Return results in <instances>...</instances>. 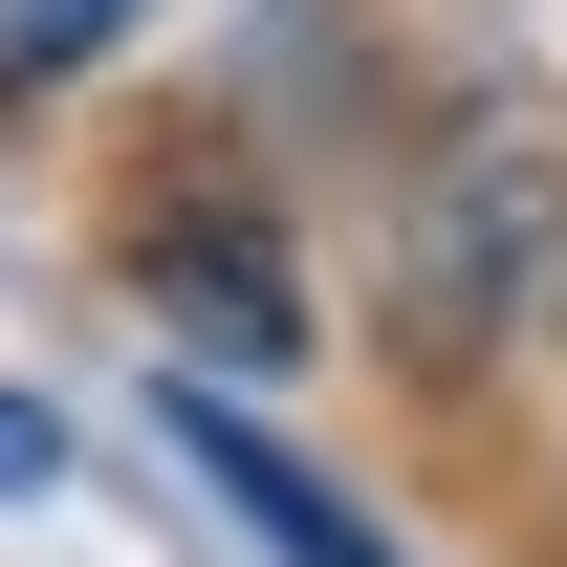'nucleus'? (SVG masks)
I'll list each match as a JSON object with an SVG mask.
<instances>
[{"label": "nucleus", "mask_w": 567, "mask_h": 567, "mask_svg": "<svg viewBox=\"0 0 567 567\" xmlns=\"http://www.w3.org/2000/svg\"><path fill=\"white\" fill-rule=\"evenodd\" d=\"M546 350H567V110L481 87L393 175V371L415 393H502Z\"/></svg>", "instance_id": "1"}, {"label": "nucleus", "mask_w": 567, "mask_h": 567, "mask_svg": "<svg viewBox=\"0 0 567 567\" xmlns=\"http://www.w3.org/2000/svg\"><path fill=\"white\" fill-rule=\"evenodd\" d=\"M44 481H66V415H44V393L0 371V502H44Z\"/></svg>", "instance_id": "5"}, {"label": "nucleus", "mask_w": 567, "mask_h": 567, "mask_svg": "<svg viewBox=\"0 0 567 567\" xmlns=\"http://www.w3.org/2000/svg\"><path fill=\"white\" fill-rule=\"evenodd\" d=\"M132 22H153V0H0V132L66 110V87H110V66H132Z\"/></svg>", "instance_id": "4"}, {"label": "nucleus", "mask_w": 567, "mask_h": 567, "mask_svg": "<svg viewBox=\"0 0 567 567\" xmlns=\"http://www.w3.org/2000/svg\"><path fill=\"white\" fill-rule=\"evenodd\" d=\"M110 284H132L153 328H175V371H218V393L306 371V262H284V197L240 153H153L132 197H110Z\"/></svg>", "instance_id": "2"}, {"label": "nucleus", "mask_w": 567, "mask_h": 567, "mask_svg": "<svg viewBox=\"0 0 567 567\" xmlns=\"http://www.w3.org/2000/svg\"><path fill=\"white\" fill-rule=\"evenodd\" d=\"M153 436H175V481H197L262 567H415L350 481H328V458H306V436L262 415V393H218V371H153Z\"/></svg>", "instance_id": "3"}]
</instances>
